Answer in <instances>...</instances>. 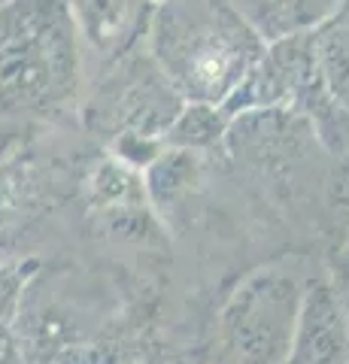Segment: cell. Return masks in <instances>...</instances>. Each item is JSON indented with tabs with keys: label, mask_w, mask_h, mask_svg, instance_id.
I'll return each mask as SVG.
<instances>
[{
	"label": "cell",
	"mask_w": 349,
	"mask_h": 364,
	"mask_svg": "<svg viewBox=\"0 0 349 364\" xmlns=\"http://www.w3.org/2000/svg\"><path fill=\"white\" fill-rule=\"evenodd\" d=\"M183 109L186 100L143 43L85 73L76 128L97 149L143 173L164 152V136Z\"/></svg>",
	"instance_id": "4"
},
{
	"label": "cell",
	"mask_w": 349,
	"mask_h": 364,
	"mask_svg": "<svg viewBox=\"0 0 349 364\" xmlns=\"http://www.w3.org/2000/svg\"><path fill=\"white\" fill-rule=\"evenodd\" d=\"M286 364H349V310L328 273L310 279Z\"/></svg>",
	"instance_id": "8"
},
{
	"label": "cell",
	"mask_w": 349,
	"mask_h": 364,
	"mask_svg": "<svg viewBox=\"0 0 349 364\" xmlns=\"http://www.w3.org/2000/svg\"><path fill=\"white\" fill-rule=\"evenodd\" d=\"M146 49L186 104L225 107L264 43L231 0H164L155 4Z\"/></svg>",
	"instance_id": "2"
},
{
	"label": "cell",
	"mask_w": 349,
	"mask_h": 364,
	"mask_svg": "<svg viewBox=\"0 0 349 364\" xmlns=\"http://www.w3.org/2000/svg\"><path fill=\"white\" fill-rule=\"evenodd\" d=\"M310 279L301 255H279L243 277L216 316L204 364H286Z\"/></svg>",
	"instance_id": "6"
},
{
	"label": "cell",
	"mask_w": 349,
	"mask_h": 364,
	"mask_svg": "<svg viewBox=\"0 0 349 364\" xmlns=\"http://www.w3.org/2000/svg\"><path fill=\"white\" fill-rule=\"evenodd\" d=\"M155 4H164V0H155Z\"/></svg>",
	"instance_id": "13"
},
{
	"label": "cell",
	"mask_w": 349,
	"mask_h": 364,
	"mask_svg": "<svg viewBox=\"0 0 349 364\" xmlns=\"http://www.w3.org/2000/svg\"><path fill=\"white\" fill-rule=\"evenodd\" d=\"M319 234L328 246L334 286H343L349 282V155L337 158L331 167L319 213Z\"/></svg>",
	"instance_id": "10"
},
{
	"label": "cell",
	"mask_w": 349,
	"mask_h": 364,
	"mask_svg": "<svg viewBox=\"0 0 349 364\" xmlns=\"http://www.w3.org/2000/svg\"><path fill=\"white\" fill-rule=\"evenodd\" d=\"M331 152L319 143L307 119L286 109H255L234 116L225 134V161L234 167L270 210L291 225L319 231Z\"/></svg>",
	"instance_id": "3"
},
{
	"label": "cell",
	"mask_w": 349,
	"mask_h": 364,
	"mask_svg": "<svg viewBox=\"0 0 349 364\" xmlns=\"http://www.w3.org/2000/svg\"><path fill=\"white\" fill-rule=\"evenodd\" d=\"M231 119L222 107L207 104H186L173 122V128L164 136V149H186L200 155H225V134Z\"/></svg>",
	"instance_id": "11"
},
{
	"label": "cell",
	"mask_w": 349,
	"mask_h": 364,
	"mask_svg": "<svg viewBox=\"0 0 349 364\" xmlns=\"http://www.w3.org/2000/svg\"><path fill=\"white\" fill-rule=\"evenodd\" d=\"M95 152L76 124H0V261H18L33 228L80 191Z\"/></svg>",
	"instance_id": "5"
},
{
	"label": "cell",
	"mask_w": 349,
	"mask_h": 364,
	"mask_svg": "<svg viewBox=\"0 0 349 364\" xmlns=\"http://www.w3.org/2000/svg\"><path fill=\"white\" fill-rule=\"evenodd\" d=\"M80 33L85 73L146 43L155 0H64Z\"/></svg>",
	"instance_id": "7"
},
{
	"label": "cell",
	"mask_w": 349,
	"mask_h": 364,
	"mask_svg": "<svg viewBox=\"0 0 349 364\" xmlns=\"http://www.w3.org/2000/svg\"><path fill=\"white\" fill-rule=\"evenodd\" d=\"M4 4H13V0H0V6H4Z\"/></svg>",
	"instance_id": "12"
},
{
	"label": "cell",
	"mask_w": 349,
	"mask_h": 364,
	"mask_svg": "<svg viewBox=\"0 0 349 364\" xmlns=\"http://www.w3.org/2000/svg\"><path fill=\"white\" fill-rule=\"evenodd\" d=\"M264 46L319 33L340 13L343 0H231Z\"/></svg>",
	"instance_id": "9"
},
{
	"label": "cell",
	"mask_w": 349,
	"mask_h": 364,
	"mask_svg": "<svg viewBox=\"0 0 349 364\" xmlns=\"http://www.w3.org/2000/svg\"><path fill=\"white\" fill-rule=\"evenodd\" d=\"M85 55L64 0L0 6V124H76Z\"/></svg>",
	"instance_id": "1"
}]
</instances>
